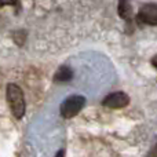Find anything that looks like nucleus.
Listing matches in <instances>:
<instances>
[{"mask_svg":"<svg viewBox=\"0 0 157 157\" xmlns=\"http://www.w3.org/2000/svg\"><path fill=\"white\" fill-rule=\"evenodd\" d=\"M73 77V72H72L71 68H68V66H62V68H59L57 71V73H55L54 76V80L55 81H69L71 78Z\"/></svg>","mask_w":157,"mask_h":157,"instance_id":"obj_6","label":"nucleus"},{"mask_svg":"<svg viewBox=\"0 0 157 157\" xmlns=\"http://www.w3.org/2000/svg\"><path fill=\"white\" fill-rule=\"evenodd\" d=\"M17 0H0V7H3V6H13Z\"/></svg>","mask_w":157,"mask_h":157,"instance_id":"obj_7","label":"nucleus"},{"mask_svg":"<svg viewBox=\"0 0 157 157\" xmlns=\"http://www.w3.org/2000/svg\"><path fill=\"white\" fill-rule=\"evenodd\" d=\"M57 157H65V152H63V150H59V152L57 153Z\"/></svg>","mask_w":157,"mask_h":157,"instance_id":"obj_9","label":"nucleus"},{"mask_svg":"<svg viewBox=\"0 0 157 157\" xmlns=\"http://www.w3.org/2000/svg\"><path fill=\"white\" fill-rule=\"evenodd\" d=\"M138 21L157 26V4H145L138 13Z\"/></svg>","mask_w":157,"mask_h":157,"instance_id":"obj_4","label":"nucleus"},{"mask_svg":"<svg viewBox=\"0 0 157 157\" xmlns=\"http://www.w3.org/2000/svg\"><path fill=\"white\" fill-rule=\"evenodd\" d=\"M7 102L10 105L11 113L15 119H22L25 114V97L22 90L17 84L7 86Z\"/></svg>","mask_w":157,"mask_h":157,"instance_id":"obj_1","label":"nucleus"},{"mask_svg":"<svg viewBox=\"0 0 157 157\" xmlns=\"http://www.w3.org/2000/svg\"><path fill=\"white\" fill-rule=\"evenodd\" d=\"M152 65L155 66V69L157 71V55H155V57L152 58Z\"/></svg>","mask_w":157,"mask_h":157,"instance_id":"obj_8","label":"nucleus"},{"mask_svg":"<svg viewBox=\"0 0 157 157\" xmlns=\"http://www.w3.org/2000/svg\"><path fill=\"white\" fill-rule=\"evenodd\" d=\"M130 103V98L124 92H113L109 94L105 99L102 101V105L110 109H123Z\"/></svg>","mask_w":157,"mask_h":157,"instance_id":"obj_3","label":"nucleus"},{"mask_svg":"<svg viewBox=\"0 0 157 157\" xmlns=\"http://www.w3.org/2000/svg\"><path fill=\"white\" fill-rule=\"evenodd\" d=\"M119 15L125 21H130L132 15V7L130 0H119Z\"/></svg>","mask_w":157,"mask_h":157,"instance_id":"obj_5","label":"nucleus"},{"mask_svg":"<svg viewBox=\"0 0 157 157\" xmlns=\"http://www.w3.org/2000/svg\"><path fill=\"white\" fill-rule=\"evenodd\" d=\"M84 105H86V98L81 95H72L68 99L63 101V103L61 105V114L63 119H72L80 113Z\"/></svg>","mask_w":157,"mask_h":157,"instance_id":"obj_2","label":"nucleus"}]
</instances>
